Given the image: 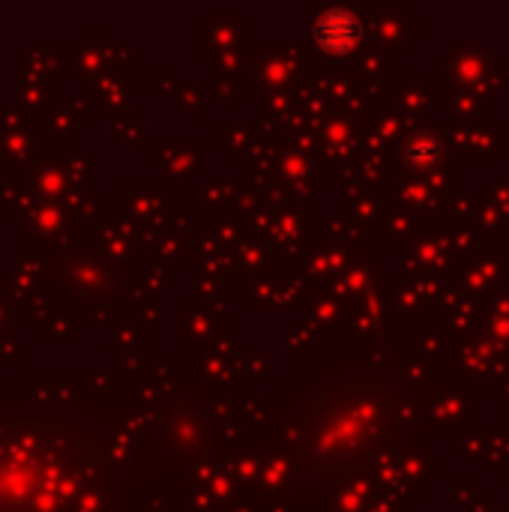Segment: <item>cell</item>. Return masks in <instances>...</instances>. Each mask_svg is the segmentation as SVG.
Here are the masks:
<instances>
[{"label":"cell","instance_id":"obj_1","mask_svg":"<svg viewBox=\"0 0 509 512\" xmlns=\"http://www.w3.org/2000/svg\"><path fill=\"white\" fill-rule=\"evenodd\" d=\"M420 156V165H435L438 162V156H441V144L438 141H432V138H417L414 144H411V156Z\"/></svg>","mask_w":509,"mask_h":512}]
</instances>
